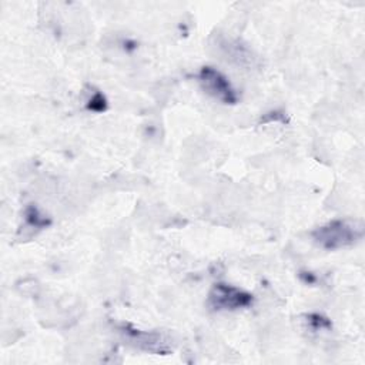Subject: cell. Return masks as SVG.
I'll list each match as a JSON object with an SVG mask.
<instances>
[{
	"mask_svg": "<svg viewBox=\"0 0 365 365\" xmlns=\"http://www.w3.org/2000/svg\"><path fill=\"white\" fill-rule=\"evenodd\" d=\"M314 240L324 248L336 250L354 244L362 237V228L355 222L342 220L331 221L322 227H318L312 232Z\"/></svg>",
	"mask_w": 365,
	"mask_h": 365,
	"instance_id": "6da1fadb",
	"label": "cell"
},
{
	"mask_svg": "<svg viewBox=\"0 0 365 365\" xmlns=\"http://www.w3.org/2000/svg\"><path fill=\"white\" fill-rule=\"evenodd\" d=\"M198 77L202 88L214 98L225 104H234L237 101L235 90L230 84L228 78L218 70L212 67H202Z\"/></svg>",
	"mask_w": 365,
	"mask_h": 365,
	"instance_id": "7a4b0ae2",
	"label": "cell"
},
{
	"mask_svg": "<svg viewBox=\"0 0 365 365\" xmlns=\"http://www.w3.org/2000/svg\"><path fill=\"white\" fill-rule=\"evenodd\" d=\"M252 295L227 284H215L210 292V305L214 309H237L248 307Z\"/></svg>",
	"mask_w": 365,
	"mask_h": 365,
	"instance_id": "3957f363",
	"label": "cell"
}]
</instances>
